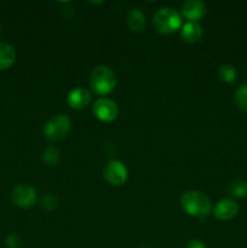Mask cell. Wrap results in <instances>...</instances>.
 I'll return each instance as SVG.
<instances>
[{"mask_svg": "<svg viewBox=\"0 0 247 248\" xmlns=\"http://www.w3.org/2000/svg\"><path fill=\"white\" fill-rule=\"evenodd\" d=\"M218 75H219V79L222 80V81L230 84V82H234L235 80H236L237 72L236 69H235L234 65L223 64L222 67L219 68V70H218Z\"/></svg>", "mask_w": 247, "mask_h": 248, "instance_id": "obj_16", "label": "cell"}, {"mask_svg": "<svg viewBox=\"0 0 247 248\" xmlns=\"http://www.w3.org/2000/svg\"><path fill=\"white\" fill-rule=\"evenodd\" d=\"M103 176L106 181L111 186H123L128 177L127 167L120 160H110L108 164L104 166Z\"/></svg>", "mask_w": 247, "mask_h": 248, "instance_id": "obj_5", "label": "cell"}, {"mask_svg": "<svg viewBox=\"0 0 247 248\" xmlns=\"http://www.w3.org/2000/svg\"><path fill=\"white\" fill-rule=\"evenodd\" d=\"M182 15L190 22H198L206 14V4L201 0H186L181 6Z\"/></svg>", "mask_w": 247, "mask_h": 248, "instance_id": "obj_9", "label": "cell"}, {"mask_svg": "<svg viewBox=\"0 0 247 248\" xmlns=\"http://www.w3.org/2000/svg\"><path fill=\"white\" fill-rule=\"evenodd\" d=\"M22 240L21 236L18 234H10L9 236L6 237V245L9 248H18L21 246Z\"/></svg>", "mask_w": 247, "mask_h": 248, "instance_id": "obj_19", "label": "cell"}, {"mask_svg": "<svg viewBox=\"0 0 247 248\" xmlns=\"http://www.w3.org/2000/svg\"><path fill=\"white\" fill-rule=\"evenodd\" d=\"M43 160L46 164L51 165V166H55L60 162L61 160V152L58 148L50 145V147H46L43 150Z\"/></svg>", "mask_w": 247, "mask_h": 248, "instance_id": "obj_15", "label": "cell"}, {"mask_svg": "<svg viewBox=\"0 0 247 248\" xmlns=\"http://www.w3.org/2000/svg\"><path fill=\"white\" fill-rule=\"evenodd\" d=\"M239 212V206L232 199H223L216 203L213 216L219 220H230Z\"/></svg>", "mask_w": 247, "mask_h": 248, "instance_id": "obj_8", "label": "cell"}, {"mask_svg": "<svg viewBox=\"0 0 247 248\" xmlns=\"http://www.w3.org/2000/svg\"><path fill=\"white\" fill-rule=\"evenodd\" d=\"M227 191L230 196H232V198H247V181L242 178L232 179V181L228 184Z\"/></svg>", "mask_w": 247, "mask_h": 248, "instance_id": "obj_14", "label": "cell"}, {"mask_svg": "<svg viewBox=\"0 0 247 248\" xmlns=\"http://www.w3.org/2000/svg\"><path fill=\"white\" fill-rule=\"evenodd\" d=\"M127 24L131 31H137V33L144 31L145 26H147V17H145L144 12L140 9L131 10L127 17Z\"/></svg>", "mask_w": 247, "mask_h": 248, "instance_id": "obj_12", "label": "cell"}, {"mask_svg": "<svg viewBox=\"0 0 247 248\" xmlns=\"http://www.w3.org/2000/svg\"><path fill=\"white\" fill-rule=\"evenodd\" d=\"M40 203L44 210L53 211L55 208L58 207V199L55 195H52V194H47V195L41 198Z\"/></svg>", "mask_w": 247, "mask_h": 248, "instance_id": "obj_18", "label": "cell"}, {"mask_svg": "<svg viewBox=\"0 0 247 248\" xmlns=\"http://www.w3.org/2000/svg\"><path fill=\"white\" fill-rule=\"evenodd\" d=\"M185 248H207L206 245L203 244L201 240H191V241L188 242Z\"/></svg>", "mask_w": 247, "mask_h": 248, "instance_id": "obj_20", "label": "cell"}, {"mask_svg": "<svg viewBox=\"0 0 247 248\" xmlns=\"http://www.w3.org/2000/svg\"><path fill=\"white\" fill-rule=\"evenodd\" d=\"M92 110H93L94 116L103 123H111L119 115V107L116 102L110 98H106V97L97 99Z\"/></svg>", "mask_w": 247, "mask_h": 248, "instance_id": "obj_6", "label": "cell"}, {"mask_svg": "<svg viewBox=\"0 0 247 248\" xmlns=\"http://www.w3.org/2000/svg\"><path fill=\"white\" fill-rule=\"evenodd\" d=\"M235 102L241 110L247 111V82L242 84L235 92Z\"/></svg>", "mask_w": 247, "mask_h": 248, "instance_id": "obj_17", "label": "cell"}, {"mask_svg": "<svg viewBox=\"0 0 247 248\" xmlns=\"http://www.w3.org/2000/svg\"><path fill=\"white\" fill-rule=\"evenodd\" d=\"M90 86L97 94H108L115 89V73L107 65H98L90 75Z\"/></svg>", "mask_w": 247, "mask_h": 248, "instance_id": "obj_2", "label": "cell"}, {"mask_svg": "<svg viewBox=\"0 0 247 248\" xmlns=\"http://www.w3.org/2000/svg\"><path fill=\"white\" fill-rule=\"evenodd\" d=\"M11 198L15 205L18 206V207L29 208L35 203L36 191L29 184H18L12 190Z\"/></svg>", "mask_w": 247, "mask_h": 248, "instance_id": "obj_7", "label": "cell"}, {"mask_svg": "<svg viewBox=\"0 0 247 248\" xmlns=\"http://www.w3.org/2000/svg\"><path fill=\"white\" fill-rule=\"evenodd\" d=\"M181 206L185 213L195 218H205L211 213V201L199 190H189L181 198Z\"/></svg>", "mask_w": 247, "mask_h": 248, "instance_id": "obj_1", "label": "cell"}, {"mask_svg": "<svg viewBox=\"0 0 247 248\" xmlns=\"http://www.w3.org/2000/svg\"><path fill=\"white\" fill-rule=\"evenodd\" d=\"M16 61V51L10 44L0 41V70L11 67Z\"/></svg>", "mask_w": 247, "mask_h": 248, "instance_id": "obj_13", "label": "cell"}, {"mask_svg": "<svg viewBox=\"0 0 247 248\" xmlns=\"http://www.w3.org/2000/svg\"><path fill=\"white\" fill-rule=\"evenodd\" d=\"M153 23L159 33L172 34L182 27V16L173 7H162L155 12Z\"/></svg>", "mask_w": 247, "mask_h": 248, "instance_id": "obj_3", "label": "cell"}, {"mask_svg": "<svg viewBox=\"0 0 247 248\" xmlns=\"http://www.w3.org/2000/svg\"><path fill=\"white\" fill-rule=\"evenodd\" d=\"M72 128V121L65 114L51 116L44 126V135L52 142H58L67 137Z\"/></svg>", "mask_w": 247, "mask_h": 248, "instance_id": "obj_4", "label": "cell"}, {"mask_svg": "<svg viewBox=\"0 0 247 248\" xmlns=\"http://www.w3.org/2000/svg\"><path fill=\"white\" fill-rule=\"evenodd\" d=\"M91 102V93L84 87H77L68 93V104L74 109H84Z\"/></svg>", "mask_w": 247, "mask_h": 248, "instance_id": "obj_10", "label": "cell"}, {"mask_svg": "<svg viewBox=\"0 0 247 248\" xmlns=\"http://www.w3.org/2000/svg\"><path fill=\"white\" fill-rule=\"evenodd\" d=\"M202 27H201L198 22L188 21L186 23H184L183 26H182L181 36L185 43H198V41L202 38Z\"/></svg>", "mask_w": 247, "mask_h": 248, "instance_id": "obj_11", "label": "cell"}]
</instances>
